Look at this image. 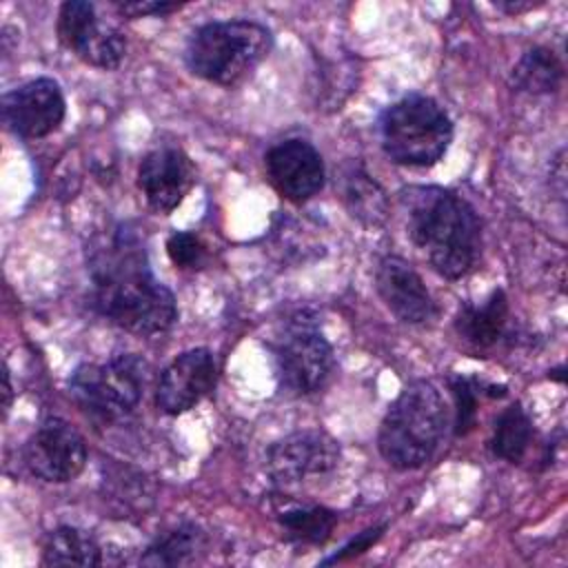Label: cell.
<instances>
[{
  "label": "cell",
  "instance_id": "6da1fadb",
  "mask_svg": "<svg viewBox=\"0 0 568 568\" xmlns=\"http://www.w3.org/2000/svg\"><path fill=\"white\" fill-rule=\"evenodd\" d=\"M93 306L115 326L135 335L166 333L178 320L173 293L149 268L140 237L118 229L91 253Z\"/></svg>",
  "mask_w": 568,
  "mask_h": 568
},
{
  "label": "cell",
  "instance_id": "7a4b0ae2",
  "mask_svg": "<svg viewBox=\"0 0 568 568\" xmlns=\"http://www.w3.org/2000/svg\"><path fill=\"white\" fill-rule=\"evenodd\" d=\"M406 229L430 266L446 280L464 277L481 251V226L475 209L442 186H408L399 193Z\"/></svg>",
  "mask_w": 568,
  "mask_h": 568
},
{
  "label": "cell",
  "instance_id": "3957f363",
  "mask_svg": "<svg viewBox=\"0 0 568 568\" xmlns=\"http://www.w3.org/2000/svg\"><path fill=\"white\" fill-rule=\"evenodd\" d=\"M446 419V404L435 384L413 379L388 406L379 424L377 448L397 470L419 468L439 448Z\"/></svg>",
  "mask_w": 568,
  "mask_h": 568
},
{
  "label": "cell",
  "instance_id": "277c9868",
  "mask_svg": "<svg viewBox=\"0 0 568 568\" xmlns=\"http://www.w3.org/2000/svg\"><path fill=\"white\" fill-rule=\"evenodd\" d=\"M271 29L255 20H215L197 27L184 49L193 75L233 89L242 84L268 55Z\"/></svg>",
  "mask_w": 568,
  "mask_h": 568
},
{
  "label": "cell",
  "instance_id": "5b68a950",
  "mask_svg": "<svg viewBox=\"0 0 568 568\" xmlns=\"http://www.w3.org/2000/svg\"><path fill=\"white\" fill-rule=\"evenodd\" d=\"M384 153L402 166L437 164L453 140V122L446 109L428 95L408 93L388 104L379 115Z\"/></svg>",
  "mask_w": 568,
  "mask_h": 568
},
{
  "label": "cell",
  "instance_id": "8992f818",
  "mask_svg": "<svg viewBox=\"0 0 568 568\" xmlns=\"http://www.w3.org/2000/svg\"><path fill=\"white\" fill-rule=\"evenodd\" d=\"M146 362L122 353L104 364H80L69 377V393L80 408L102 422L129 415L142 399Z\"/></svg>",
  "mask_w": 568,
  "mask_h": 568
},
{
  "label": "cell",
  "instance_id": "52a82bcc",
  "mask_svg": "<svg viewBox=\"0 0 568 568\" xmlns=\"http://www.w3.org/2000/svg\"><path fill=\"white\" fill-rule=\"evenodd\" d=\"M273 353L280 384L293 395L317 393L335 368L333 346L306 313H297L284 324Z\"/></svg>",
  "mask_w": 568,
  "mask_h": 568
},
{
  "label": "cell",
  "instance_id": "ba28073f",
  "mask_svg": "<svg viewBox=\"0 0 568 568\" xmlns=\"http://www.w3.org/2000/svg\"><path fill=\"white\" fill-rule=\"evenodd\" d=\"M60 42L82 62L111 71L126 53V38L120 29L100 24L95 7L87 0H67L58 11L55 24Z\"/></svg>",
  "mask_w": 568,
  "mask_h": 568
},
{
  "label": "cell",
  "instance_id": "9c48e42d",
  "mask_svg": "<svg viewBox=\"0 0 568 568\" xmlns=\"http://www.w3.org/2000/svg\"><path fill=\"white\" fill-rule=\"evenodd\" d=\"M24 464L44 481H71L87 464V444L69 422L49 417L27 439Z\"/></svg>",
  "mask_w": 568,
  "mask_h": 568
},
{
  "label": "cell",
  "instance_id": "30bf717a",
  "mask_svg": "<svg viewBox=\"0 0 568 568\" xmlns=\"http://www.w3.org/2000/svg\"><path fill=\"white\" fill-rule=\"evenodd\" d=\"M67 113L62 89L51 78L29 80L2 95L4 126L24 140H38L53 133Z\"/></svg>",
  "mask_w": 568,
  "mask_h": 568
},
{
  "label": "cell",
  "instance_id": "8fae6325",
  "mask_svg": "<svg viewBox=\"0 0 568 568\" xmlns=\"http://www.w3.org/2000/svg\"><path fill=\"white\" fill-rule=\"evenodd\" d=\"M339 464V444L324 430L291 433L266 450V470L277 484L328 475Z\"/></svg>",
  "mask_w": 568,
  "mask_h": 568
},
{
  "label": "cell",
  "instance_id": "7c38bea8",
  "mask_svg": "<svg viewBox=\"0 0 568 568\" xmlns=\"http://www.w3.org/2000/svg\"><path fill=\"white\" fill-rule=\"evenodd\" d=\"M264 166L273 189L293 204H302L317 195L326 180L320 151L311 142L297 138L271 146Z\"/></svg>",
  "mask_w": 568,
  "mask_h": 568
},
{
  "label": "cell",
  "instance_id": "4fadbf2b",
  "mask_svg": "<svg viewBox=\"0 0 568 568\" xmlns=\"http://www.w3.org/2000/svg\"><path fill=\"white\" fill-rule=\"evenodd\" d=\"M217 364L209 348H191L178 355L160 375L155 404L166 415H182L213 393Z\"/></svg>",
  "mask_w": 568,
  "mask_h": 568
},
{
  "label": "cell",
  "instance_id": "5bb4252c",
  "mask_svg": "<svg viewBox=\"0 0 568 568\" xmlns=\"http://www.w3.org/2000/svg\"><path fill=\"white\" fill-rule=\"evenodd\" d=\"M193 182V162L175 146H162L146 153L138 169V186L146 204L158 213H171L178 209Z\"/></svg>",
  "mask_w": 568,
  "mask_h": 568
},
{
  "label": "cell",
  "instance_id": "9a60e30c",
  "mask_svg": "<svg viewBox=\"0 0 568 568\" xmlns=\"http://www.w3.org/2000/svg\"><path fill=\"white\" fill-rule=\"evenodd\" d=\"M375 288L386 308L406 324H422L435 315V302L419 273L402 257L386 255L375 271Z\"/></svg>",
  "mask_w": 568,
  "mask_h": 568
},
{
  "label": "cell",
  "instance_id": "2e32d148",
  "mask_svg": "<svg viewBox=\"0 0 568 568\" xmlns=\"http://www.w3.org/2000/svg\"><path fill=\"white\" fill-rule=\"evenodd\" d=\"M337 189L348 213L366 226H379L388 217V197L377 180L359 162H346L337 175Z\"/></svg>",
  "mask_w": 568,
  "mask_h": 568
},
{
  "label": "cell",
  "instance_id": "e0dca14e",
  "mask_svg": "<svg viewBox=\"0 0 568 568\" xmlns=\"http://www.w3.org/2000/svg\"><path fill=\"white\" fill-rule=\"evenodd\" d=\"M508 320V300L501 288H495L484 304H464L455 317L459 337L477 348H488L499 342Z\"/></svg>",
  "mask_w": 568,
  "mask_h": 568
},
{
  "label": "cell",
  "instance_id": "ac0fdd59",
  "mask_svg": "<svg viewBox=\"0 0 568 568\" xmlns=\"http://www.w3.org/2000/svg\"><path fill=\"white\" fill-rule=\"evenodd\" d=\"M206 548V535L200 526L186 521L158 535L140 557L144 566H184L197 559Z\"/></svg>",
  "mask_w": 568,
  "mask_h": 568
},
{
  "label": "cell",
  "instance_id": "d6986e66",
  "mask_svg": "<svg viewBox=\"0 0 568 568\" xmlns=\"http://www.w3.org/2000/svg\"><path fill=\"white\" fill-rule=\"evenodd\" d=\"M564 80V64L561 60L546 47H532L528 49L517 64L513 67L510 82L515 89L544 95L559 89Z\"/></svg>",
  "mask_w": 568,
  "mask_h": 568
},
{
  "label": "cell",
  "instance_id": "ffe728a7",
  "mask_svg": "<svg viewBox=\"0 0 568 568\" xmlns=\"http://www.w3.org/2000/svg\"><path fill=\"white\" fill-rule=\"evenodd\" d=\"M44 566H100L102 550L98 541L75 526L55 528L42 550Z\"/></svg>",
  "mask_w": 568,
  "mask_h": 568
},
{
  "label": "cell",
  "instance_id": "44dd1931",
  "mask_svg": "<svg viewBox=\"0 0 568 568\" xmlns=\"http://www.w3.org/2000/svg\"><path fill=\"white\" fill-rule=\"evenodd\" d=\"M532 442V422L519 404H510L504 408L495 422L490 450L495 457L506 459L510 464H519L528 453Z\"/></svg>",
  "mask_w": 568,
  "mask_h": 568
},
{
  "label": "cell",
  "instance_id": "7402d4cb",
  "mask_svg": "<svg viewBox=\"0 0 568 568\" xmlns=\"http://www.w3.org/2000/svg\"><path fill=\"white\" fill-rule=\"evenodd\" d=\"M337 515L324 506H308V508H293L280 515V524L286 532V539L297 544L320 546L324 544L333 528Z\"/></svg>",
  "mask_w": 568,
  "mask_h": 568
},
{
  "label": "cell",
  "instance_id": "603a6c76",
  "mask_svg": "<svg viewBox=\"0 0 568 568\" xmlns=\"http://www.w3.org/2000/svg\"><path fill=\"white\" fill-rule=\"evenodd\" d=\"M448 388L455 399V435L457 437H464L475 428L477 402L481 393H486L488 397L506 395L504 386H490V384L484 386V382H479L477 377H466V375H450Z\"/></svg>",
  "mask_w": 568,
  "mask_h": 568
},
{
  "label": "cell",
  "instance_id": "cb8c5ba5",
  "mask_svg": "<svg viewBox=\"0 0 568 568\" xmlns=\"http://www.w3.org/2000/svg\"><path fill=\"white\" fill-rule=\"evenodd\" d=\"M166 253L178 268H200L206 262L204 242L189 231H175L166 240Z\"/></svg>",
  "mask_w": 568,
  "mask_h": 568
},
{
  "label": "cell",
  "instance_id": "d4e9b609",
  "mask_svg": "<svg viewBox=\"0 0 568 568\" xmlns=\"http://www.w3.org/2000/svg\"><path fill=\"white\" fill-rule=\"evenodd\" d=\"M182 4L158 2V0H124L115 2V9L124 18H146V16H166L178 11Z\"/></svg>",
  "mask_w": 568,
  "mask_h": 568
},
{
  "label": "cell",
  "instance_id": "484cf974",
  "mask_svg": "<svg viewBox=\"0 0 568 568\" xmlns=\"http://www.w3.org/2000/svg\"><path fill=\"white\" fill-rule=\"evenodd\" d=\"M384 532V526H375V528H366L364 532H359L357 537H353L346 546H342L339 552H335L333 557L324 559V564H335V561H344V559H351V557H357L362 555L364 550H368Z\"/></svg>",
  "mask_w": 568,
  "mask_h": 568
},
{
  "label": "cell",
  "instance_id": "4316f807",
  "mask_svg": "<svg viewBox=\"0 0 568 568\" xmlns=\"http://www.w3.org/2000/svg\"><path fill=\"white\" fill-rule=\"evenodd\" d=\"M541 4H544L541 0H537V2H532V0H499V2H495V7L506 11L508 16H519V13L532 11V9L541 7Z\"/></svg>",
  "mask_w": 568,
  "mask_h": 568
},
{
  "label": "cell",
  "instance_id": "83f0119b",
  "mask_svg": "<svg viewBox=\"0 0 568 568\" xmlns=\"http://www.w3.org/2000/svg\"><path fill=\"white\" fill-rule=\"evenodd\" d=\"M564 149L557 153L555 158V166L550 169V175H552V182H555V191H557V197L564 200L566 195V162H564Z\"/></svg>",
  "mask_w": 568,
  "mask_h": 568
},
{
  "label": "cell",
  "instance_id": "f1b7e54d",
  "mask_svg": "<svg viewBox=\"0 0 568 568\" xmlns=\"http://www.w3.org/2000/svg\"><path fill=\"white\" fill-rule=\"evenodd\" d=\"M561 371H564V368H555V371H550V373H552V375H550V377H555V379H564V375H561Z\"/></svg>",
  "mask_w": 568,
  "mask_h": 568
}]
</instances>
